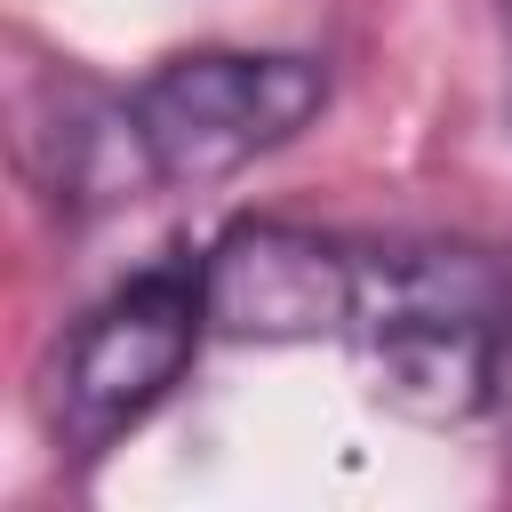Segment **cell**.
<instances>
[{
	"label": "cell",
	"mask_w": 512,
	"mask_h": 512,
	"mask_svg": "<svg viewBox=\"0 0 512 512\" xmlns=\"http://www.w3.org/2000/svg\"><path fill=\"white\" fill-rule=\"evenodd\" d=\"M344 344L376 408L464 432L512 400V272L472 240L368 248Z\"/></svg>",
	"instance_id": "cell-1"
},
{
	"label": "cell",
	"mask_w": 512,
	"mask_h": 512,
	"mask_svg": "<svg viewBox=\"0 0 512 512\" xmlns=\"http://www.w3.org/2000/svg\"><path fill=\"white\" fill-rule=\"evenodd\" d=\"M328 96V56L304 48H176L120 88V112L152 192H208L320 128Z\"/></svg>",
	"instance_id": "cell-2"
},
{
	"label": "cell",
	"mask_w": 512,
	"mask_h": 512,
	"mask_svg": "<svg viewBox=\"0 0 512 512\" xmlns=\"http://www.w3.org/2000/svg\"><path fill=\"white\" fill-rule=\"evenodd\" d=\"M208 280L200 248H168L120 288H104L48 360V440L72 464L112 456L136 424L160 416V400L184 384L192 352L208 344Z\"/></svg>",
	"instance_id": "cell-3"
},
{
	"label": "cell",
	"mask_w": 512,
	"mask_h": 512,
	"mask_svg": "<svg viewBox=\"0 0 512 512\" xmlns=\"http://www.w3.org/2000/svg\"><path fill=\"white\" fill-rule=\"evenodd\" d=\"M360 256V240L288 216H240L200 248L208 328L224 344H344L360 312Z\"/></svg>",
	"instance_id": "cell-4"
},
{
	"label": "cell",
	"mask_w": 512,
	"mask_h": 512,
	"mask_svg": "<svg viewBox=\"0 0 512 512\" xmlns=\"http://www.w3.org/2000/svg\"><path fill=\"white\" fill-rule=\"evenodd\" d=\"M504 40H512V0H504Z\"/></svg>",
	"instance_id": "cell-5"
}]
</instances>
